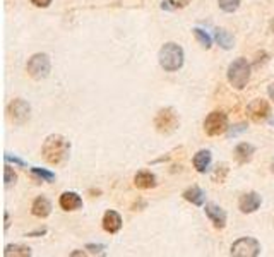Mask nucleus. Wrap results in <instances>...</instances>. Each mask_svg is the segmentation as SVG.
<instances>
[{
	"label": "nucleus",
	"instance_id": "c85d7f7f",
	"mask_svg": "<svg viewBox=\"0 0 274 257\" xmlns=\"http://www.w3.org/2000/svg\"><path fill=\"white\" fill-rule=\"evenodd\" d=\"M271 27H272V31H274V19L271 21Z\"/></svg>",
	"mask_w": 274,
	"mask_h": 257
},
{
	"label": "nucleus",
	"instance_id": "39448f33",
	"mask_svg": "<svg viewBox=\"0 0 274 257\" xmlns=\"http://www.w3.org/2000/svg\"><path fill=\"white\" fill-rule=\"evenodd\" d=\"M28 74L40 81V79H45L46 76L50 74V69H51V64H50V57L46 53H36L33 55L28 62Z\"/></svg>",
	"mask_w": 274,
	"mask_h": 257
},
{
	"label": "nucleus",
	"instance_id": "1a4fd4ad",
	"mask_svg": "<svg viewBox=\"0 0 274 257\" xmlns=\"http://www.w3.org/2000/svg\"><path fill=\"white\" fill-rule=\"evenodd\" d=\"M247 113L254 122H262V120L267 119V115L271 113V108H269V101L267 100H254L250 105L247 106Z\"/></svg>",
	"mask_w": 274,
	"mask_h": 257
},
{
	"label": "nucleus",
	"instance_id": "dca6fc26",
	"mask_svg": "<svg viewBox=\"0 0 274 257\" xmlns=\"http://www.w3.org/2000/svg\"><path fill=\"white\" fill-rule=\"evenodd\" d=\"M194 166H196L197 172L206 174L211 166V153L206 151V149H202V151L197 153L196 156H194Z\"/></svg>",
	"mask_w": 274,
	"mask_h": 257
},
{
	"label": "nucleus",
	"instance_id": "423d86ee",
	"mask_svg": "<svg viewBox=\"0 0 274 257\" xmlns=\"http://www.w3.org/2000/svg\"><path fill=\"white\" fill-rule=\"evenodd\" d=\"M261 254V244L256 240V238H240V240L235 242L231 245V255L237 257H256Z\"/></svg>",
	"mask_w": 274,
	"mask_h": 257
},
{
	"label": "nucleus",
	"instance_id": "4468645a",
	"mask_svg": "<svg viewBox=\"0 0 274 257\" xmlns=\"http://www.w3.org/2000/svg\"><path fill=\"white\" fill-rule=\"evenodd\" d=\"M31 213L38 218H46L51 213V203L45 197V195H40V197H36L35 203H33Z\"/></svg>",
	"mask_w": 274,
	"mask_h": 257
},
{
	"label": "nucleus",
	"instance_id": "5701e85b",
	"mask_svg": "<svg viewBox=\"0 0 274 257\" xmlns=\"http://www.w3.org/2000/svg\"><path fill=\"white\" fill-rule=\"evenodd\" d=\"M17 180V175L14 174V170L11 166H6L4 168V182H6V187H11L12 184H16Z\"/></svg>",
	"mask_w": 274,
	"mask_h": 257
},
{
	"label": "nucleus",
	"instance_id": "20e7f679",
	"mask_svg": "<svg viewBox=\"0 0 274 257\" xmlns=\"http://www.w3.org/2000/svg\"><path fill=\"white\" fill-rule=\"evenodd\" d=\"M178 124H180V120H178L177 111H175L173 108L159 110L158 113H156V117H154L156 130H158L159 134H165V135L173 134L175 130L178 129Z\"/></svg>",
	"mask_w": 274,
	"mask_h": 257
},
{
	"label": "nucleus",
	"instance_id": "9b49d317",
	"mask_svg": "<svg viewBox=\"0 0 274 257\" xmlns=\"http://www.w3.org/2000/svg\"><path fill=\"white\" fill-rule=\"evenodd\" d=\"M206 214L207 218L211 219V223L214 225L216 228H225L226 226V213L223 209L220 208V206L216 204H206Z\"/></svg>",
	"mask_w": 274,
	"mask_h": 257
},
{
	"label": "nucleus",
	"instance_id": "bb28decb",
	"mask_svg": "<svg viewBox=\"0 0 274 257\" xmlns=\"http://www.w3.org/2000/svg\"><path fill=\"white\" fill-rule=\"evenodd\" d=\"M269 95H271V98H274V84L271 88H269Z\"/></svg>",
	"mask_w": 274,
	"mask_h": 257
},
{
	"label": "nucleus",
	"instance_id": "4be33fe9",
	"mask_svg": "<svg viewBox=\"0 0 274 257\" xmlns=\"http://www.w3.org/2000/svg\"><path fill=\"white\" fill-rule=\"evenodd\" d=\"M218 4L225 12H235L240 7V0H218Z\"/></svg>",
	"mask_w": 274,
	"mask_h": 257
},
{
	"label": "nucleus",
	"instance_id": "f03ea898",
	"mask_svg": "<svg viewBox=\"0 0 274 257\" xmlns=\"http://www.w3.org/2000/svg\"><path fill=\"white\" fill-rule=\"evenodd\" d=\"M159 65L167 72H175L183 65V48L177 43H165L159 50Z\"/></svg>",
	"mask_w": 274,
	"mask_h": 257
},
{
	"label": "nucleus",
	"instance_id": "c756f323",
	"mask_svg": "<svg viewBox=\"0 0 274 257\" xmlns=\"http://www.w3.org/2000/svg\"><path fill=\"white\" fill-rule=\"evenodd\" d=\"M272 172H274V161H272Z\"/></svg>",
	"mask_w": 274,
	"mask_h": 257
},
{
	"label": "nucleus",
	"instance_id": "6e6552de",
	"mask_svg": "<svg viewBox=\"0 0 274 257\" xmlns=\"http://www.w3.org/2000/svg\"><path fill=\"white\" fill-rule=\"evenodd\" d=\"M7 113H9V119H11L12 122H16V124H24L26 120L30 119L31 108H30V105H28L24 100L17 98V100H14V101L9 103Z\"/></svg>",
	"mask_w": 274,
	"mask_h": 257
},
{
	"label": "nucleus",
	"instance_id": "f3484780",
	"mask_svg": "<svg viewBox=\"0 0 274 257\" xmlns=\"http://www.w3.org/2000/svg\"><path fill=\"white\" fill-rule=\"evenodd\" d=\"M254 153H256V148L252 144H247V142H242L235 148V158H237L238 163H247L252 160Z\"/></svg>",
	"mask_w": 274,
	"mask_h": 257
},
{
	"label": "nucleus",
	"instance_id": "b1692460",
	"mask_svg": "<svg viewBox=\"0 0 274 257\" xmlns=\"http://www.w3.org/2000/svg\"><path fill=\"white\" fill-rule=\"evenodd\" d=\"M190 0H167V2L161 4V9H178V7H185Z\"/></svg>",
	"mask_w": 274,
	"mask_h": 257
},
{
	"label": "nucleus",
	"instance_id": "f8f14e48",
	"mask_svg": "<svg viewBox=\"0 0 274 257\" xmlns=\"http://www.w3.org/2000/svg\"><path fill=\"white\" fill-rule=\"evenodd\" d=\"M60 208L64 211H75L83 208V199L75 192H64L60 195Z\"/></svg>",
	"mask_w": 274,
	"mask_h": 257
},
{
	"label": "nucleus",
	"instance_id": "2eb2a0df",
	"mask_svg": "<svg viewBox=\"0 0 274 257\" xmlns=\"http://www.w3.org/2000/svg\"><path fill=\"white\" fill-rule=\"evenodd\" d=\"M134 185L137 189H153V187H156V177L151 172H139L134 177Z\"/></svg>",
	"mask_w": 274,
	"mask_h": 257
},
{
	"label": "nucleus",
	"instance_id": "9d476101",
	"mask_svg": "<svg viewBox=\"0 0 274 257\" xmlns=\"http://www.w3.org/2000/svg\"><path fill=\"white\" fill-rule=\"evenodd\" d=\"M240 211L245 213V214H250V213H256L261 206V195L257 192H247L240 197Z\"/></svg>",
	"mask_w": 274,
	"mask_h": 257
},
{
	"label": "nucleus",
	"instance_id": "aec40b11",
	"mask_svg": "<svg viewBox=\"0 0 274 257\" xmlns=\"http://www.w3.org/2000/svg\"><path fill=\"white\" fill-rule=\"evenodd\" d=\"M216 40H218L220 46H223L225 50H230L231 46H233V36H231L226 30L216 31Z\"/></svg>",
	"mask_w": 274,
	"mask_h": 257
},
{
	"label": "nucleus",
	"instance_id": "0eeeda50",
	"mask_svg": "<svg viewBox=\"0 0 274 257\" xmlns=\"http://www.w3.org/2000/svg\"><path fill=\"white\" fill-rule=\"evenodd\" d=\"M226 129H228V119H226L225 113H221V111H212V113L206 117L204 130L207 135H211V137L221 135L226 132Z\"/></svg>",
	"mask_w": 274,
	"mask_h": 257
},
{
	"label": "nucleus",
	"instance_id": "ddd939ff",
	"mask_svg": "<svg viewBox=\"0 0 274 257\" xmlns=\"http://www.w3.org/2000/svg\"><path fill=\"white\" fill-rule=\"evenodd\" d=\"M103 228L108 233H117L122 228V218L117 211H106L103 216Z\"/></svg>",
	"mask_w": 274,
	"mask_h": 257
},
{
	"label": "nucleus",
	"instance_id": "a211bd4d",
	"mask_svg": "<svg viewBox=\"0 0 274 257\" xmlns=\"http://www.w3.org/2000/svg\"><path fill=\"white\" fill-rule=\"evenodd\" d=\"M183 199H187L188 203H192L196 206H202V204H204V201H206V194H204V190H202L201 187L194 185V187H190V189H187L185 192H183Z\"/></svg>",
	"mask_w": 274,
	"mask_h": 257
},
{
	"label": "nucleus",
	"instance_id": "412c9836",
	"mask_svg": "<svg viewBox=\"0 0 274 257\" xmlns=\"http://www.w3.org/2000/svg\"><path fill=\"white\" fill-rule=\"evenodd\" d=\"M194 36L197 38V41L204 46V48H211V43H212V40H211V36L207 35L206 31H202V30H199V27H196L194 30Z\"/></svg>",
	"mask_w": 274,
	"mask_h": 257
},
{
	"label": "nucleus",
	"instance_id": "a878e982",
	"mask_svg": "<svg viewBox=\"0 0 274 257\" xmlns=\"http://www.w3.org/2000/svg\"><path fill=\"white\" fill-rule=\"evenodd\" d=\"M31 4L33 6H36V7H48L50 4H51V0H31Z\"/></svg>",
	"mask_w": 274,
	"mask_h": 257
},
{
	"label": "nucleus",
	"instance_id": "393cba45",
	"mask_svg": "<svg viewBox=\"0 0 274 257\" xmlns=\"http://www.w3.org/2000/svg\"><path fill=\"white\" fill-rule=\"evenodd\" d=\"M31 172L35 174L36 177H40V179H43V180H48L51 182L55 179V175L51 174V172H46V170H41V168H31Z\"/></svg>",
	"mask_w": 274,
	"mask_h": 257
},
{
	"label": "nucleus",
	"instance_id": "6ab92c4d",
	"mask_svg": "<svg viewBox=\"0 0 274 257\" xmlns=\"http://www.w3.org/2000/svg\"><path fill=\"white\" fill-rule=\"evenodd\" d=\"M4 255L6 257H12V255H16V257H28V255H31V249L30 247H26V245H7L6 247V250H4Z\"/></svg>",
	"mask_w": 274,
	"mask_h": 257
},
{
	"label": "nucleus",
	"instance_id": "f257e3e1",
	"mask_svg": "<svg viewBox=\"0 0 274 257\" xmlns=\"http://www.w3.org/2000/svg\"><path fill=\"white\" fill-rule=\"evenodd\" d=\"M70 153V144L64 135L51 134L45 139L43 148H41V154H43L45 161L50 165H62L67 161Z\"/></svg>",
	"mask_w": 274,
	"mask_h": 257
},
{
	"label": "nucleus",
	"instance_id": "cd10ccee",
	"mask_svg": "<svg viewBox=\"0 0 274 257\" xmlns=\"http://www.w3.org/2000/svg\"><path fill=\"white\" fill-rule=\"evenodd\" d=\"M6 228H9V213H6Z\"/></svg>",
	"mask_w": 274,
	"mask_h": 257
},
{
	"label": "nucleus",
	"instance_id": "7ed1b4c3",
	"mask_svg": "<svg viewBox=\"0 0 274 257\" xmlns=\"http://www.w3.org/2000/svg\"><path fill=\"white\" fill-rule=\"evenodd\" d=\"M250 79V65L245 59H237L228 67V81L235 90H243Z\"/></svg>",
	"mask_w": 274,
	"mask_h": 257
}]
</instances>
